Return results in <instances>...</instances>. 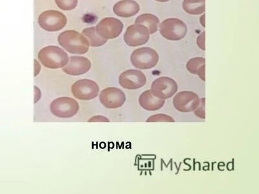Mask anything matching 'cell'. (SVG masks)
<instances>
[{
	"instance_id": "1",
	"label": "cell",
	"mask_w": 259,
	"mask_h": 194,
	"mask_svg": "<svg viewBox=\"0 0 259 194\" xmlns=\"http://www.w3.org/2000/svg\"><path fill=\"white\" fill-rule=\"evenodd\" d=\"M59 45L72 54H83L89 50L90 44L83 34L75 30H66L58 37Z\"/></svg>"
},
{
	"instance_id": "2",
	"label": "cell",
	"mask_w": 259,
	"mask_h": 194,
	"mask_svg": "<svg viewBox=\"0 0 259 194\" xmlns=\"http://www.w3.org/2000/svg\"><path fill=\"white\" fill-rule=\"evenodd\" d=\"M40 62L49 69L57 70L65 67L69 62V56L63 48L50 46L44 48L38 54Z\"/></svg>"
},
{
	"instance_id": "3",
	"label": "cell",
	"mask_w": 259,
	"mask_h": 194,
	"mask_svg": "<svg viewBox=\"0 0 259 194\" xmlns=\"http://www.w3.org/2000/svg\"><path fill=\"white\" fill-rule=\"evenodd\" d=\"M130 61L139 70L152 69L158 64L159 55L156 50L150 48H141L132 52Z\"/></svg>"
},
{
	"instance_id": "4",
	"label": "cell",
	"mask_w": 259,
	"mask_h": 194,
	"mask_svg": "<svg viewBox=\"0 0 259 194\" xmlns=\"http://www.w3.org/2000/svg\"><path fill=\"white\" fill-rule=\"evenodd\" d=\"M159 32L168 40L178 41L187 34V27L180 19L169 18L161 22L159 25Z\"/></svg>"
},
{
	"instance_id": "5",
	"label": "cell",
	"mask_w": 259,
	"mask_h": 194,
	"mask_svg": "<svg viewBox=\"0 0 259 194\" xmlns=\"http://www.w3.org/2000/svg\"><path fill=\"white\" fill-rule=\"evenodd\" d=\"M38 22L40 27L46 32H57L65 28L67 18L59 11L48 10L40 14Z\"/></svg>"
},
{
	"instance_id": "6",
	"label": "cell",
	"mask_w": 259,
	"mask_h": 194,
	"mask_svg": "<svg viewBox=\"0 0 259 194\" xmlns=\"http://www.w3.org/2000/svg\"><path fill=\"white\" fill-rule=\"evenodd\" d=\"M78 102L70 97L63 96L55 99L50 105V110L53 116L62 118H73L78 113Z\"/></svg>"
},
{
	"instance_id": "7",
	"label": "cell",
	"mask_w": 259,
	"mask_h": 194,
	"mask_svg": "<svg viewBox=\"0 0 259 194\" xmlns=\"http://www.w3.org/2000/svg\"><path fill=\"white\" fill-rule=\"evenodd\" d=\"M72 92L75 98L83 100H90L98 96L99 87L95 82L83 79L75 82L72 86Z\"/></svg>"
},
{
	"instance_id": "8",
	"label": "cell",
	"mask_w": 259,
	"mask_h": 194,
	"mask_svg": "<svg viewBox=\"0 0 259 194\" xmlns=\"http://www.w3.org/2000/svg\"><path fill=\"white\" fill-rule=\"evenodd\" d=\"M123 24L116 18L108 17L102 19L95 28L97 34L105 40L117 38L123 30Z\"/></svg>"
},
{
	"instance_id": "9",
	"label": "cell",
	"mask_w": 259,
	"mask_h": 194,
	"mask_svg": "<svg viewBox=\"0 0 259 194\" xmlns=\"http://www.w3.org/2000/svg\"><path fill=\"white\" fill-rule=\"evenodd\" d=\"M149 39L150 32L148 28L141 24L130 26L124 34V41L130 47L145 45Z\"/></svg>"
},
{
	"instance_id": "10",
	"label": "cell",
	"mask_w": 259,
	"mask_h": 194,
	"mask_svg": "<svg viewBox=\"0 0 259 194\" xmlns=\"http://www.w3.org/2000/svg\"><path fill=\"white\" fill-rule=\"evenodd\" d=\"M150 91L157 98L165 100L176 94L178 84L176 81L169 77H159L152 82Z\"/></svg>"
},
{
	"instance_id": "11",
	"label": "cell",
	"mask_w": 259,
	"mask_h": 194,
	"mask_svg": "<svg viewBox=\"0 0 259 194\" xmlns=\"http://www.w3.org/2000/svg\"><path fill=\"white\" fill-rule=\"evenodd\" d=\"M200 98L195 92L183 91L177 94L173 98V105L177 111L182 113L194 112L198 106Z\"/></svg>"
},
{
	"instance_id": "12",
	"label": "cell",
	"mask_w": 259,
	"mask_h": 194,
	"mask_svg": "<svg viewBox=\"0 0 259 194\" xmlns=\"http://www.w3.org/2000/svg\"><path fill=\"white\" fill-rule=\"evenodd\" d=\"M119 83L126 90H136L146 84L147 78L141 70H129L122 72L119 77Z\"/></svg>"
},
{
	"instance_id": "13",
	"label": "cell",
	"mask_w": 259,
	"mask_h": 194,
	"mask_svg": "<svg viewBox=\"0 0 259 194\" xmlns=\"http://www.w3.org/2000/svg\"><path fill=\"white\" fill-rule=\"evenodd\" d=\"M102 104L108 109H117L123 106L126 101L124 92L117 88H108L99 96Z\"/></svg>"
},
{
	"instance_id": "14",
	"label": "cell",
	"mask_w": 259,
	"mask_h": 194,
	"mask_svg": "<svg viewBox=\"0 0 259 194\" xmlns=\"http://www.w3.org/2000/svg\"><path fill=\"white\" fill-rule=\"evenodd\" d=\"M92 68V63L89 59L84 56H71L68 64L63 68L66 74L72 76H79L86 74Z\"/></svg>"
},
{
	"instance_id": "15",
	"label": "cell",
	"mask_w": 259,
	"mask_h": 194,
	"mask_svg": "<svg viewBox=\"0 0 259 194\" xmlns=\"http://www.w3.org/2000/svg\"><path fill=\"white\" fill-rule=\"evenodd\" d=\"M140 10L139 4L134 0H121L113 8L114 14L119 17L130 18L138 14Z\"/></svg>"
},
{
	"instance_id": "16",
	"label": "cell",
	"mask_w": 259,
	"mask_h": 194,
	"mask_svg": "<svg viewBox=\"0 0 259 194\" xmlns=\"http://www.w3.org/2000/svg\"><path fill=\"white\" fill-rule=\"evenodd\" d=\"M139 105L147 111H157L164 106L165 101L157 98L150 90L144 92L139 97Z\"/></svg>"
},
{
	"instance_id": "17",
	"label": "cell",
	"mask_w": 259,
	"mask_h": 194,
	"mask_svg": "<svg viewBox=\"0 0 259 194\" xmlns=\"http://www.w3.org/2000/svg\"><path fill=\"white\" fill-rule=\"evenodd\" d=\"M187 70L191 74H196L201 80L205 81V59L202 57H196L189 60L186 65Z\"/></svg>"
},
{
	"instance_id": "18",
	"label": "cell",
	"mask_w": 259,
	"mask_h": 194,
	"mask_svg": "<svg viewBox=\"0 0 259 194\" xmlns=\"http://www.w3.org/2000/svg\"><path fill=\"white\" fill-rule=\"evenodd\" d=\"M135 24L145 26L150 34H152L158 32L159 20L154 14H143L137 18Z\"/></svg>"
},
{
	"instance_id": "19",
	"label": "cell",
	"mask_w": 259,
	"mask_h": 194,
	"mask_svg": "<svg viewBox=\"0 0 259 194\" xmlns=\"http://www.w3.org/2000/svg\"><path fill=\"white\" fill-rule=\"evenodd\" d=\"M183 8L188 14H202L205 11V0H184Z\"/></svg>"
},
{
	"instance_id": "20",
	"label": "cell",
	"mask_w": 259,
	"mask_h": 194,
	"mask_svg": "<svg viewBox=\"0 0 259 194\" xmlns=\"http://www.w3.org/2000/svg\"><path fill=\"white\" fill-rule=\"evenodd\" d=\"M82 34L87 38L90 46L93 48L101 47L107 42V40L102 38L96 32L95 27L86 28L82 32Z\"/></svg>"
},
{
	"instance_id": "21",
	"label": "cell",
	"mask_w": 259,
	"mask_h": 194,
	"mask_svg": "<svg viewBox=\"0 0 259 194\" xmlns=\"http://www.w3.org/2000/svg\"><path fill=\"white\" fill-rule=\"evenodd\" d=\"M55 1L59 8L65 11L74 10L78 5V0H55Z\"/></svg>"
},
{
	"instance_id": "22",
	"label": "cell",
	"mask_w": 259,
	"mask_h": 194,
	"mask_svg": "<svg viewBox=\"0 0 259 194\" xmlns=\"http://www.w3.org/2000/svg\"><path fill=\"white\" fill-rule=\"evenodd\" d=\"M147 122H174V119L165 114H154L148 118Z\"/></svg>"
},
{
	"instance_id": "23",
	"label": "cell",
	"mask_w": 259,
	"mask_h": 194,
	"mask_svg": "<svg viewBox=\"0 0 259 194\" xmlns=\"http://www.w3.org/2000/svg\"><path fill=\"white\" fill-rule=\"evenodd\" d=\"M194 114L198 118L205 119V98H200V102L198 106L194 110Z\"/></svg>"
},
{
	"instance_id": "24",
	"label": "cell",
	"mask_w": 259,
	"mask_h": 194,
	"mask_svg": "<svg viewBox=\"0 0 259 194\" xmlns=\"http://www.w3.org/2000/svg\"><path fill=\"white\" fill-rule=\"evenodd\" d=\"M205 32H203L199 35L196 39V44L198 47L203 50H205Z\"/></svg>"
},
{
	"instance_id": "25",
	"label": "cell",
	"mask_w": 259,
	"mask_h": 194,
	"mask_svg": "<svg viewBox=\"0 0 259 194\" xmlns=\"http://www.w3.org/2000/svg\"><path fill=\"white\" fill-rule=\"evenodd\" d=\"M89 122H110V120L105 116H95L94 118H91L89 120Z\"/></svg>"
},
{
	"instance_id": "26",
	"label": "cell",
	"mask_w": 259,
	"mask_h": 194,
	"mask_svg": "<svg viewBox=\"0 0 259 194\" xmlns=\"http://www.w3.org/2000/svg\"><path fill=\"white\" fill-rule=\"evenodd\" d=\"M35 62V74L34 76H37L38 74H39L41 70V65L39 63V62L37 60H34Z\"/></svg>"
},
{
	"instance_id": "27",
	"label": "cell",
	"mask_w": 259,
	"mask_h": 194,
	"mask_svg": "<svg viewBox=\"0 0 259 194\" xmlns=\"http://www.w3.org/2000/svg\"><path fill=\"white\" fill-rule=\"evenodd\" d=\"M205 14H203L202 16L200 17V23L201 25L203 26V28L205 27Z\"/></svg>"
},
{
	"instance_id": "28",
	"label": "cell",
	"mask_w": 259,
	"mask_h": 194,
	"mask_svg": "<svg viewBox=\"0 0 259 194\" xmlns=\"http://www.w3.org/2000/svg\"><path fill=\"white\" fill-rule=\"evenodd\" d=\"M156 1L158 2H167L170 1V0H156Z\"/></svg>"
}]
</instances>
